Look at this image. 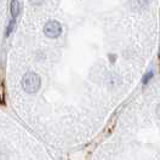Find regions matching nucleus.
I'll return each instance as SVG.
<instances>
[{
  "instance_id": "nucleus-5",
  "label": "nucleus",
  "mask_w": 160,
  "mask_h": 160,
  "mask_svg": "<svg viewBox=\"0 0 160 160\" xmlns=\"http://www.w3.org/2000/svg\"><path fill=\"white\" fill-rule=\"evenodd\" d=\"M157 114H158V117L160 118V104L158 106V108H157Z\"/></svg>"
},
{
  "instance_id": "nucleus-3",
  "label": "nucleus",
  "mask_w": 160,
  "mask_h": 160,
  "mask_svg": "<svg viewBox=\"0 0 160 160\" xmlns=\"http://www.w3.org/2000/svg\"><path fill=\"white\" fill-rule=\"evenodd\" d=\"M10 9H11V15H12V17H13V18L17 17V15L20 13V2H18V0H12Z\"/></svg>"
},
{
  "instance_id": "nucleus-2",
  "label": "nucleus",
  "mask_w": 160,
  "mask_h": 160,
  "mask_svg": "<svg viewBox=\"0 0 160 160\" xmlns=\"http://www.w3.org/2000/svg\"><path fill=\"white\" fill-rule=\"evenodd\" d=\"M44 33H45L46 37L52 38V39L58 38L61 35V33H62V26H61L57 21H50V22H48L45 24Z\"/></svg>"
},
{
  "instance_id": "nucleus-1",
  "label": "nucleus",
  "mask_w": 160,
  "mask_h": 160,
  "mask_svg": "<svg viewBox=\"0 0 160 160\" xmlns=\"http://www.w3.org/2000/svg\"><path fill=\"white\" fill-rule=\"evenodd\" d=\"M22 88L24 91L29 92V93H34L39 90L40 88V78L38 74L33 73V72H28L24 74L23 79H22Z\"/></svg>"
},
{
  "instance_id": "nucleus-4",
  "label": "nucleus",
  "mask_w": 160,
  "mask_h": 160,
  "mask_svg": "<svg viewBox=\"0 0 160 160\" xmlns=\"http://www.w3.org/2000/svg\"><path fill=\"white\" fill-rule=\"evenodd\" d=\"M13 27H15V20H11L10 24H9V27H8V34H10L11 32H12Z\"/></svg>"
}]
</instances>
